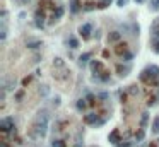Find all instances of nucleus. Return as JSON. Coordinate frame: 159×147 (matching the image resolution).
I'll list each match as a JSON object with an SVG mask.
<instances>
[{"label": "nucleus", "mask_w": 159, "mask_h": 147, "mask_svg": "<svg viewBox=\"0 0 159 147\" xmlns=\"http://www.w3.org/2000/svg\"><path fill=\"white\" fill-rule=\"evenodd\" d=\"M152 4H154V7H159V0H152Z\"/></svg>", "instance_id": "f257e3e1"}]
</instances>
